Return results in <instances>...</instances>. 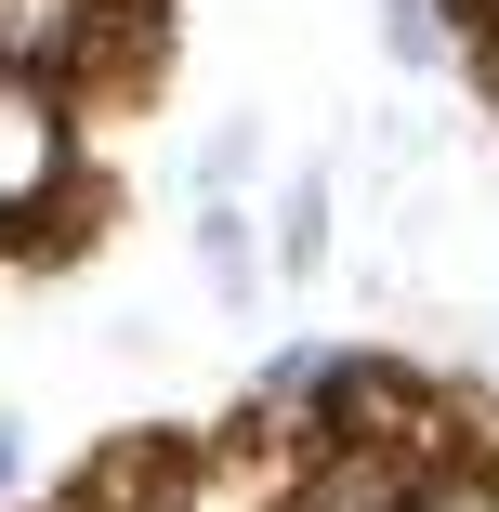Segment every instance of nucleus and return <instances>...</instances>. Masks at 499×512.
<instances>
[{
    "label": "nucleus",
    "mask_w": 499,
    "mask_h": 512,
    "mask_svg": "<svg viewBox=\"0 0 499 512\" xmlns=\"http://www.w3.org/2000/svg\"><path fill=\"white\" fill-rule=\"evenodd\" d=\"M79 145H66V92L0 66V250H66L79 237Z\"/></svg>",
    "instance_id": "obj_1"
},
{
    "label": "nucleus",
    "mask_w": 499,
    "mask_h": 512,
    "mask_svg": "<svg viewBox=\"0 0 499 512\" xmlns=\"http://www.w3.org/2000/svg\"><path fill=\"white\" fill-rule=\"evenodd\" d=\"M394 512H499V473H486L473 447H447V460L408 473V499H394Z\"/></svg>",
    "instance_id": "obj_2"
},
{
    "label": "nucleus",
    "mask_w": 499,
    "mask_h": 512,
    "mask_svg": "<svg viewBox=\"0 0 499 512\" xmlns=\"http://www.w3.org/2000/svg\"><path fill=\"white\" fill-rule=\"evenodd\" d=\"M197 263L224 276V302L250 289V237H237V211H197Z\"/></svg>",
    "instance_id": "obj_3"
},
{
    "label": "nucleus",
    "mask_w": 499,
    "mask_h": 512,
    "mask_svg": "<svg viewBox=\"0 0 499 512\" xmlns=\"http://www.w3.org/2000/svg\"><path fill=\"white\" fill-rule=\"evenodd\" d=\"M381 40L408 53V66H434V40H447V14H434V0H381Z\"/></svg>",
    "instance_id": "obj_4"
},
{
    "label": "nucleus",
    "mask_w": 499,
    "mask_h": 512,
    "mask_svg": "<svg viewBox=\"0 0 499 512\" xmlns=\"http://www.w3.org/2000/svg\"><path fill=\"white\" fill-rule=\"evenodd\" d=\"M14 460H27V447H14V421H0V486H14Z\"/></svg>",
    "instance_id": "obj_5"
}]
</instances>
